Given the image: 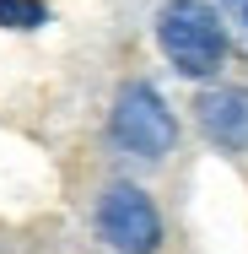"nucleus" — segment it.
I'll use <instances>...</instances> for the list:
<instances>
[{"mask_svg":"<svg viewBox=\"0 0 248 254\" xmlns=\"http://www.w3.org/2000/svg\"><path fill=\"white\" fill-rule=\"evenodd\" d=\"M44 22H49V5H44V0H0V27L33 33V27H44Z\"/></svg>","mask_w":248,"mask_h":254,"instance_id":"39448f33","label":"nucleus"},{"mask_svg":"<svg viewBox=\"0 0 248 254\" xmlns=\"http://www.w3.org/2000/svg\"><path fill=\"white\" fill-rule=\"evenodd\" d=\"M199 130L221 152H248V87H210L195 103Z\"/></svg>","mask_w":248,"mask_h":254,"instance_id":"20e7f679","label":"nucleus"},{"mask_svg":"<svg viewBox=\"0 0 248 254\" xmlns=\"http://www.w3.org/2000/svg\"><path fill=\"white\" fill-rule=\"evenodd\" d=\"M108 130H113V141H119L130 157H146V162L167 157V152H173V141H178V119H173V108H167L162 92L146 87V81H130V87L113 98Z\"/></svg>","mask_w":248,"mask_h":254,"instance_id":"f03ea898","label":"nucleus"},{"mask_svg":"<svg viewBox=\"0 0 248 254\" xmlns=\"http://www.w3.org/2000/svg\"><path fill=\"white\" fill-rule=\"evenodd\" d=\"M156 44H162V54L173 60V70L205 81V76L221 70L227 22H221V11L205 5V0H167V5L156 11Z\"/></svg>","mask_w":248,"mask_h":254,"instance_id":"f257e3e1","label":"nucleus"},{"mask_svg":"<svg viewBox=\"0 0 248 254\" xmlns=\"http://www.w3.org/2000/svg\"><path fill=\"white\" fill-rule=\"evenodd\" d=\"M98 233L119 254H156L162 249V216L141 184H108L98 200Z\"/></svg>","mask_w":248,"mask_h":254,"instance_id":"7ed1b4c3","label":"nucleus"},{"mask_svg":"<svg viewBox=\"0 0 248 254\" xmlns=\"http://www.w3.org/2000/svg\"><path fill=\"white\" fill-rule=\"evenodd\" d=\"M216 11H221V22L232 27V38L248 49V0H216Z\"/></svg>","mask_w":248,"mask_h":254,"instance_id":"423d86ee","label":"nucleus"}]
</instances>
